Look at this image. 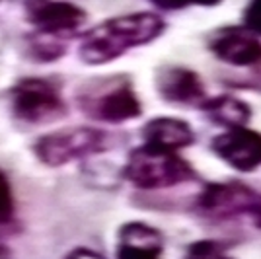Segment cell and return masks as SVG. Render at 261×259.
I'll return each mask as SVG.
<instances>
[{
  "label": "cell",
  "mask_w": 261,
  "mask_h": 259,
  "mask_svg": "<svg viewBox=\"0 0 261 259\" xmlns=\"http://www.w3.org/2000/svg\"><path fill=\"white\" fill-rule=\"evenodd\" d=\"M156 88L164 101L174 106H199L207 99L205 86L195 70L185 66H164L156 74Z\"/></svg>",
  "instance_id": "30bf717a"
},
{
  "label": "cell",
  "mask_w": 261,
  "mask_h": 259,
  "mask_svg": "<svg viewBox=\"0 0 261 259\" xmlns=\"http://www.w3.org/2000/svg\"><path fill=\"white\" fill-rule=\"evenodd\" d=\"M164 30L166 22L154 12L115 16L84 32L78 45V57L90 66L108 65L130 49L152 43Z\"/></svg>",
  "instance_id": "6da1fadb"
},
{
  "label": "cell",
  "mask_w": 261,
  "mask_h": 259,
  "mask_svg": "<svg viewBox=\"0 0 261 259\" xmlns=\"http://www.w3.org/2000/svg\"><path fill=\"white\" fill-rule=\"evenodd\" d=\"M208 49L218 61L238 68L261 66V41L246 28L228 25L211 35Z\"/></svg>",
  "instance_id": "ba28073f"
},
{
  "label": "cell",
  "mask_w": 261,
  "mask_h": 259,
  "mask_svg": "<svg viewBox=\"0 0 261 259\" xmlns=\"http://www.w3.org/2000/svg\"><path fill=\"white\" fill-rule=\"evenodd\" d=\"M66 259H103L99 253H94V251H90V249H76V251H72L70 255H66Z\"/></svg>",
  "instance_id": "ac0fdd59"
},
{
  "label": "cell",
  "mask_w": 261,
  "mask_h": 259,
  "mask_svg": "<svg viewBox=\"0 0 261 259\" xmlns=\"http://www.w3.org/2000/svg\"><path fill=\"white\" fill-rule=\"evenodd\" d=\"M125 177L141 189H168L195 179L197 173L177 152L142 144L129 154Z\"/></svg>",
  "instance_id": "7a4b0ae2"
},
{
  "label": "cell",
  "mask_w": 261,
  "mask_h": 259,
  "mask_svg": "<svg viewBox=\"0 0 261 259\" xmlns=\"http://www.w3.org/2000/svg\"><path fill=\"white\" fill-rule=\"evenodd\" d=\"M80 108L88 117L103 123H125L142 113L139 96L127 76L101 82L80 96Z\"/></svg>",
  "instance_id": "277c9868"
},
{
  "label": "cell",
  "mask_w": 261,
  "mask_h": 259,
  "mask_svg": "<svg viewBox=\"0 0 261 259\" xmlns=\"http://www.w3.org/2000/svg\"><path fill=\"white\" fill-rule=\"evenodd\" d=\"M220 2L222 0H185L187 6H191V4H195V6H217Z\"/></svg>",
  "instance_id": "ffe728a7"
},
{
  "label": "cell",
  "mask_w": 261,
  "mask_h": 259,
  "mask_svg": "<svg viewBox=\"0 0 261 259\" xmlns=\"http://www.w3.org/2000/svg\"><path fill=\"white\" fill-rule=\"evenodd\" d=\"M211 148L238 172H253L261 166V133L248 127L226 129L211 141Z\"/></svg>",
  "instance_id": "9c48e42d"
},
{
  "label": "cell",
  "mask_w": 261,
  "mask_h": 259,
  "mask_svg": "<svg viewBox=\"0 0 261 259\" xmlns=\"http://www.w3.org/2000/svg\"><path fill=\"white\" fill-rule=\"evenodd\" d=\"M14 216V193L6 173L0 170V224L10 222Z\"/></svg>",
  "instance_id": "2e32d148"
},
{
  "label": "cell",
  "mask_w": 261,
  "mask_h": 259,
  "mask_svg": "<svg viewBox=\"0 0 261 259\" xmlns=\"http://www.w3.org/2000/svg\"><path fill=\"white\" fill-rule=\"evenodd\" d=\"M201 109L215 125L226 127V129L246 127L251 117L250 106L232 96H217L205 99L201 103Z\"/></svg>",
  "instance_id": "4fadbf2b"
},
{
  "label": "cell",
  "mask_w": 261,
  "mask_h": 259,
  "mask_svg": "<svg viewBox=\"0 0 261 259\" xmlns=\"http://www.w3.org/2000/svg\"><path fill=\"white\" fill-rule=\"evenodd\" d=\"M257 199L259 191L240 182H213L197 195L195 211L208 220L222 222L244 215L250 216Z\"/></svg>",
  "instance_id": "8992f818"
},
{
  "label": "cell",
  "mask_w": 261,
  "mask_h": 259,
  "mask_svg": "<svg viewBox=\"0 0 261 259\" xmlns=\"http://www.w3.org/2000/svg\"><path fill=\"white\" fill-rule=\"evenodd\" d=\"M142 144L177 152L195 142V131L189 123L175 117H154L141 129Z\"/></svg>",
  "instance_id": "7c38bea8"
},
{
  "label": "cell",
  "mask_w": 261,
  "mask_h": 259,
  "mask_svg": "<svg viewBox=\"0 0 261 259\" xmlns=\"http://www.w3.org/2000/svg\"><path fill=\"white\" fill-rule=\"evenodd\" d=\"M12 111L23 123H47L63 117L66 103L59 88L45 78H23L10 90Z\"/></svg>",
  "instance_id": "5b68a950"
},
{
  "label": "cell",
  "mask_w": 261,
  "mask_h": 259,
  "mask_svg": "<svg viewBox=\"0 0 261 259\" xmlns=\"http://www.w3.org/2000/svg\"><path fill=\"white\" fill-rule=\"evenodd\" d=\"M23 14L33 33L68 41L86 23V12L66 0H25Z\"/></svg>",
  "instance_id": "52a82bcc"
},
{
  "label": "cell",
  "mask_w": 261,
  "mask_h": 259,
  "mask_svg": "<svg viewBox=\"0 0 261 259\" xmlns=\"http://www.w3.org/2000/svg\"><path fill=\"white\" fill-rule=\"evenodd\" d=\"M28 43H30L33 59H37V61H41V63L57 61L59 57L65 55L66 47H68V41L55 39V37H47V35H39V33H32Z\"/></svg>",
  "instance_id": "5bb4252c"
},
{
  "label": "cell",
  "mask_w": 261,
  "mask_h": 259,
  "mask_svg": "<svg viewBox=\"0 0 261 259\" xmlns=\"http://www.w3.org/2000/svg\"><path fill=\"white\" fill-rule=\"evenodd\" d=\"M250 218H251V222H253V226H257L261 230V193H259V199H257L255 206H253V211L250 213Z\"/></svg>",
  "instance_id": "d6986e66"
},
{
  "label": "cell",
  "mask_w": 261,
  "mask_h": 259,
  "mask_svg": "<svg viewBox=\"0 0 261 259\" xmlns=\"http://www.w3.org/2000/svg\"><path fill=\"white\" fill-rule=\"evenodd\" d=\"M184 259H232L226 253V246L215 240H201L191 244Z\"/></svg>",
  "instance_id": "9a60e30c"
},
{
  "label": "cell",
  "mask_w": 261,
  "mask_h": 259,
  "mask_svg": "<svg viewBox=\"0 0 261 259\" xmlns=\"http://www.w3.org/2000/svg\"><path fill=\"white\" fill-rule=\"evenodd\" d=\"M111 142L113 139L108 131L94 127H68L37 139L33 144V154L45 166L59 168L109 150Z\"/></svg>",
  "instance_id": "3957f363"
},
{
  "label": "cell",
  "mask_w": 261,
  "mask_h": 259,
  "mask_svg": "<svg viewBox=\"0 0 261 259\" xmlns=\"http://www.w3.org/2000/svg\"><path fill=\"white\" fill-rule=\"evenodd\" d=\"M244 28L261 35V0H250L244 12Z\"/></svg>",
  "instance_id": "e0dca14e"
},
{
  "label": "cell",
  "mask_w": 261,
  "mask_h": 259,
  "mask_svg": "<svg viewBox=\"0 0 261 259\" xmlns=\"http://www.w3.org/2000/svg\"><path fill=\"white\" fill-rule=\"evenodd\" d=\"M164 236L160 230L144 222H129L119 230L117 259H160Z\"/></svg>",
  "instance_id": "8fae6325"
}]
</instances>
